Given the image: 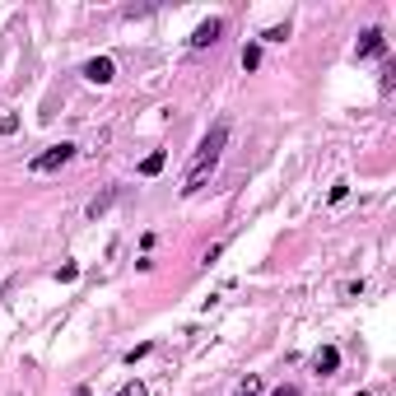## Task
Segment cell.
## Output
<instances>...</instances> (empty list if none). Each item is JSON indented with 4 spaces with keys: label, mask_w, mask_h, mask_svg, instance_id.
Listing matches in <instances>:
<instances>
[{
    "label": "cell",
    "mask_w": 396,
    "mask_h": 396,
    "mask_svg": "<svg viewBox=\"0 0 396 396\" xmlns=\"http://www.w3.org/2000/svg\"><path fill=\"white\" fill-rule=\"evenodd\" d=\"M228 145V122H215L210 126V136L196 145V158H192V168H187V177H182V196H196L205 187V177L219 168V154H224Z\"/></svg>",
    "instance_id": "1"
},
{
    "label": "cell",
    "mask_w": 396,
    "mask_h": 396,
    "mask_svg": "<svg viewBox=\"0 0 396 396\" xmlns=\"http://www.w3.org/2000/svg\"><path fill=\"white\" fill-rule=\"evenodd\" d=\"M70 158H75V145H66V140H61V145H47L42 154L28 158V173H61Z\"/></svg>",
    "instance_id": "2"
},
{
    "label": "cell",
    "mask_w": 396,
    "mask_h": 396,
    "mask_svg": "<svg viewBox=\"0 0 396 396\" xmlns=\"http://www.w3.org/2000/svg\"><path fill=\"white\" fill-rule=\"evenodd\" d=\"M383 52H387V37L378 33V28H363V33H359V47H354V57L368 61V57H383Z\"/></svg>",
    "instance_id": "3"
},
{
    "label": "cell",
    "mask_w": 396,
    "mask_h": 396,
    "mask_svg": "<svg viewBox=\"0 0 396 396\" xmlns=\"http://www.w3.org/2000/svg\"><path fill=\"white\" fill-rule=\"evenodd\" d=\"M117 75V66H112V57H93L89 66H84V79L89 84H107V79Z\"/></svg>",
    "instance_id": "4"
},
{
    "label": "cell",
    "mask_w": 396,
    "mask_h": 396,
    "mask_svg": "<svg viewBox=\"0 0 396 396\" xmlns=\"http://www.w3.org/2000/svg\"><path fill=\"white\" fill-rule=\"evenodd\" d=\"M219 33H224V23H219V19H205L201 28H196V33H192V47H196V52H201V47L219 42Z\"/></svg>",
    "instance_id": "5"
},
{
    "label": "cell",
    "mask_w": 396,
    "mask_h": 396,
    "mask_svg": "<svg viewBox=\"0 0 396 396\" xmlns=\"http://www.w3.org/2000/svg\"><path fill=\"white\" fill-rule=\"evenodd\" d=\"M313 368H317V373H336V368H340V350H336V345H322V350L313 354Z\"/></svg>",
    "instance_id": "6"
},
{
    "label": "cell",
    "mask_w": 396,
    "mask_h": 396,
    "mask_svg": "<svg viewBox=\"0 0 396 396\" xmlns=\"http://www.w3.org/2000/svg\"><path fill=\"white\" fill-rule=\"evenodd\" d=\"M117 196H122V192H117V187H107V192H103V196H93V201H89V219L107 215V210H112V201H117Z\"/></svg>",
    "instance_id": "7"
},
{
    "label": "cell",
    "mask_w": 396,
    "mask_h": 396,
    "mask_svg": "<svg viewBox=\"0 0 396 396\" xmlns=\"http://www.w3.org/2000/svg\"><path fill=\"white\" fill-rule=\"evenodd\" d=\"M163 158H168V154H163V149H154V154H149L145 163H140V173H145V177H154V173L163 168Z\"/></svg>",
    "instance_id": "8"
},
{
    "label": "cell",
    "mask_w": 396,
    "mask_h": 396,
    "mask_svg": "<svg viewBox=\"0 0 396 396\" xmlns=\"http://www.w3.org/2000/svg\"><path fill=\"white\" fill-rule=\"evenodd\" d=\"M261 66V47H243V70H257Z\"/></svg>",
    "instance_id": "9"
},
{
    "label": "cell",
    "mask_w": 396,
    "mask_h": 396,
    "mask_svg": "<svg viewBox=\"0 0 396 396\" xmlns=\"http://www.w3.org/2000/svg\"><path fill=\"white\" fill-rule=\"evenodd\" d=\"M10 131H19V117H14V112L0 117V136H10Z\"/></svg>",
    "instance_id": "10"
},
{
    "label": "cell",
    "mask_w": 396,
    "mask_h": 396,
    "mask_svg": "<svg viewBox=\"0 0 396 396\" xmlns=\"http://www.w3.org/2000/svg\"><path fill=\"white\" fill-rule=\"evenodd\" d=\"M117 396H145V383H126V387H122V392H117Z\"/></svg>",
    "instance_id": "11"
},
{
    "label": "cell",
    "mask_w": 396,
    "mask_h": 396,
    "mask_svg": "<svg viewBox=\"0 0 396 396\" xmlns=\"http://www.w3.org/2000/svg\"><path fill=\"white\" fill-rule=\"evenodd\" d=\"M271 396H298V392H294V387H275Z\"/></svg>",
    "instance_id": "12"
},
{
    "label": "cell",
    "mask_w": 396,
    "mask_h": 396,
    "mask_svg": "<svg viewBox=\"0 0 396 396\" xmlns=\"http://www.w3.org/2000/svg\"><path fill=\"white\" fill-rule=\"evenodd\" d=\"M5 298H10V280H5V284H0V303H5Z\"/></svg>",
    "instance_id": "13"
},
{
    "label": "cell",
    "mask_w": 396,
    "mask_h": 396,
    "mask_svg": "<svg viewBox=\"0 0 396 396\" xmlns=\"http://www.w3.org/2000/svg\"><path fill=\"white\" fill-rule=\"evenodd\" d=\"M75 396H93V392H89V387H75Z\"/></svg>",
    "instance_id": "14"
}]
</instances>
